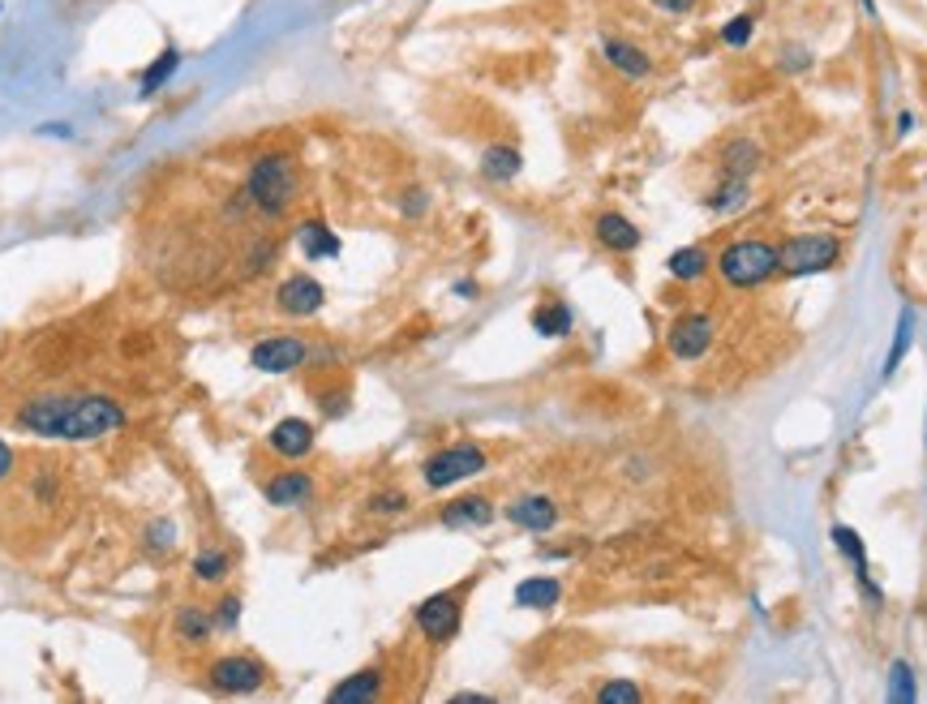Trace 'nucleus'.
<instances>
[{
    "mask_svg": "<svg viewBox=\"0 0 927 704\" xmlns=\"http://www.w3.org/2000/svg\"><path fill=\"white\" fill-rule=\"evenodd\" d=\"M309 498H314V477H309V473H301V469L280 473V477H271V482H267V502H271V507L292 511V507H305Z\"/></svg>",
    "mask_w": 927,
    "mask_h": 704,
    "instance_id": "412c9836",
    "label": "nucleus"
},
{
    "mask_svg": "<svg viewBox=\"0 0 927 704\" xmlns=\"http://www.w3.org/2000/svg\"><path fill=\"white\" fill-rule=\"evenodd\" d=\"M657 13H670V17H687V13H696L700 9V0H648Z\"/></svg>",
    "mask_w": 927,
    "mask_h": 704,
    "instance_id": "4c0bfd02",
    "label": "nucleus"
},
{
    "mask_svg": "<svg viewBox=\"0 0 927 704\" xmlns=\"http://www.w3.org/2000/svg\"><path fill=\"white\" fill-rule=\"evenodd\" d=\"M309 361V344L296 340V336H267L249 349V365L258 374H292Z\"/></svg>",
    "mask_w": 927,
    "mask_h": 704,
    "instance_id": "1a4fd4ad",
    "label": "nucleus"
},
{
    "mask_svg": "<svg viewBox=\"0 0 927 704\" xmlns=\"http://www.w3.org/2000/svg\"><path fill=\"white\" fill-rule=\"evenodd\" d=\"M296 190H301V177H296V163L284 150H271L263 159H254L249 177H245V198L249 207L267 219H280V215L296 203Z\"/></svg>",
    "mask_w": 927,
    "mask_h": 704,
    "instance_id": "f03ea898",
    "label": "nucleus"
},
{
    "mask_svg": "<svg viewBox=\"0 0 927 704\" xmlns=\"http://www.w3.org/2000/svg\"><path fill=\"white\" fill-rule=\"evenodd\" d=\"M747 198H752V181H743V177H721V185L709 194V211L734 215L747 207Z\"/></svg>",
    "mask_w": 927,
    "mask_h": 704,
    "instance_id": "393cba45",
    "label": "nucleus"
},
{
    "mask_svg": "<svg viewBox=\"0 0 927 704\" xmlns=\"http://www.w3.org/2000/svg\"><path fill=\"white\" fill-rule=\"evenodd\" d=\"M146 546H150V550H163V555H168V550L176 546V529H172L168 520H155V524L146 529Z\"/></svg>",
    "mask_w": 927,
    "mask_h": 704,
    "instance_id": "c9c22d12",
    "label": "nucleus"
},
{
    "mask_svg": "<svg viewBox=\"0 0 927 704\" xmlns=\"http://www.w3.org/2000/svg\"><path fill=\"white\" fill-rule=\"evenodd\" d=\"M296 250L309 258V263H322V258H340V236L322 223V219H301L296 223Z\"/></svg>",
    "mask_w": 927,
    "mask_h": 704,
    "instance_id": "dca6fc26",
    "label": "nucleus"
},
{
    "mask_svg": "<svg viewBox=\"0 0 927 704\" xmlns=\"http://www.w3.org/2000/svg\"><path fill=\"white\" fill-rule=\"evenodd\" d=\"M601 57H606V65H610V70L623 73V77H632V82L652 77V57L644 52L636 39H623V35H601Z\"/></svg>",
    "mask_w": 927,
    "mask_h": 704,
    "instance_id": "f8f14e48",
    "label": "nucleus"
},
{
    "mask_svg": "<svg viewBox=\"0 0 927 704\" xmlns=\"http://www.w3.org/2000/svg\"><path fill=\"white\" fill-rule=\"evenodd\" d=\"M833 546H838V555H846L851 567H855L858 575V588L871 597V606H880L885 597H880V588L871 584V575H867V550H863V537H858L851 524H833Z\"/></svg>",
    "mask_w": 927,
    "mask_h": 704,
    "instance_id": "a211bd4d",
    "label": "nucleus"
},
{
    "mask_svg": "<svg viewBox=\"0 0 927 704\" xmlns=\"http://www.w3.org/2000/svg\"><path fill=\"white\" fill-rule=\"evenodd\" d=\"M507 520L524 533H550L559 524V502L550 494H520L515 502H507Z\"/></svg>",
    "mask_w": 927,
    "mask_h": 704,
    "instance_id": "9b49d317",
    "label": "nucleus"
},
{
    "mask_svg": "<svg viewBox=\"0 0 927 704\" xmlns=\"http://www.w3.org/2000/svg\"><path fill=\"white\" fill-rule=\"evenodd\" d=\"M468 588V584H464ZM464 588H442V593H429L426 602L413 610L417 619V632L426 635L429 644H447L460 635V623H464Z\"/></svg>",
    "mask_w": 927,
    "mask_h": 704,
    "instance_id": "423d86ee",
    "label": "nucleus"
},
{
    "mask_svg": "<svg viewBox=\"0 0 927 704\" xmlns=\"http://www.w3.org/2000/svg\"><path fill=\"white\" fill-rule=\"evenodd\" d=\"M369 515H400V511H408V494L404 490H378L369 494Z\"/></svg>",
    "mask_w": 927,
    "mask_h": 704,
    "instance_id": "473e14b6",
    "label": "nucleus"
},
{
    "mask_svg": "<svg viewBox=\"0 0 927 704\" xmlns=\"http://www.w3.org/2000/svg\"><path fill=\"white\" fill-rule=\"evenodd\" d=\"M515 606L520 610H554L563 602V580L559 575H528L515 584Z\"/></svg>",
    "mask_w": 927,
    "mask_h": 704,
    "instance_id": "f3484780",
    "label": "nucleus"
},
{
    "mask_svg": "<svg viewBox=\"0 0 927 704\" xmlns=\"http://www.w3.org/2000/svg\"><path fill=\"white\" fill-rule=\"evenodd\" d=\"M13 425L35 438L95 442L125 425V409L112 396H39L13 413Z\"/></svg>",
    "mask_w": 927,
    "mask_h": 704,
    "instance_id": "f257e3e1",
    "label": "nucleus"
},
{
    "mask_svg": "<svg viewBox=\"0 0 927 704\" xmlns=\"http://www.w3.org/2000/svg\"><path fill=\"white\" fill-rule=\"evenodd\" d=\"M644 692L632 683V679H610L597 688V704H641Z\"/></svg>",
    "mask_w": 927,
    "mask_h": 704,
    "instance_id": "c756f323",
    "label": "nucleus"
},
{
    "mask_svg": "<svg viewBox=\"0 0 927 704\" xmlns=\"http://www.w3.org/2000/svg\"><path fill=\"white\" fill-rule=\"evenodd\" d=\"M267 679H271L267 666H263L258 657H249V653L219 657L211 670H207V683H211V692H219V696H249V692H258Z\"/></svg>",
    "mask_w": 927,
    "mask_h": 704,
    "instance_id": "0eeeda50",
    "label": "nucleus"
},
{
    "mask_svg": "<svg viewBox=\"0 0 927 704\" xmlns=\"http://www.w3.org/2000/svg\"><path fill=\"white\" fill-rule=\"evenodd\" d=\"M760 163H765L760 142L730 138L721 146V177H743V181H752V177L760 172Z\"/></svg>",
    "mask_w": 927,
    "mask_h": 704,
    "instance_id": "aec40b11",
    "label": "nucleus"
},
{
    "mask_svg": "<svg viewBox=\"0 0 927 704\" xmlns=\"http://www.w3.org/2000/svg\"><path fill=\"white\" fill-rule=\"evenodd\" d=\"M236 623H241V597L236 593H223L219 606H215V628L219 632H236Z\"/></svg>",
    "mask_w": 927,
    "mask_h": 704,
    "instance_id": "72a5a7b5",
    "label": "nucleus"
},
{
    "mask_svg": "<svg viewBox=\"0 0 927 704\" xmlns=\"http://www.w3.org/2000/svg\"><path fill=\"white\" fill-rule=\"evenodd\" d=\"M533 331L541 336V340H568L571 327H575V314H571L568 301H541L537 309H533Z\"/></svg>",
    "mask_w": 927,
    "mask_h": 704,
    "instance_id": "b1692460",
    "label": "nucleus"
},
{
    "mask_svg": "<svg viewBox=\"0 0 927 704\" xmlns=\"http://www.w3.org/2000/svg\"><path fill=\"white\" fill-rule=\"evenodd\" d=\"M455 296H477V283H455Z\"/></svg>",
    "mask_w": 927,
    "mask_h": 704,
    "instance_id": "a19ab883",
    "label": "nucleus"
},
{
    "mask_svg": "<svg viewBox=\"0 0 927 704\" xmlns=\"http://www.w3.org/2000/svg\"><path fill=\"white\" fill-rule=\"evenodd\" d=\"M495 502L486 498V494H464V498H455V502H447L442 511H438V520L447 524V529H486V524H495Z\"/></svg>",
    "mask_w": 927,
    "mask_h": 704,
    "instance_id": "2eb2a0df",
    "label": "nucleus"
},
{
    "mask_svg": "<svg viewBox=\"0 0 927 704\" xmlns=\"http://www.w3.org/2000/svg\"><path fill=\"white\" fill-rule=\"evenodd\" d=\"M915 696H919V688H915V670H911V661H893V666H889V701L911 704Z\"/></svg>",
    "mask_w": 927,
    "mask_h": 704,
    "instance_id": "c85d7f7f",
    "label": "nucleus"
},
{
    "mask_svg": "<svg viewBox=\"0 0 927 704\" xmlns=\"http://www.w3.org/2000/svg\"><path fill=\"white\" fill-rule=\"evenodd\" d=\"M176 70H181V52H176V48H163V52L143 70V77H138V95H143V99L159 95V86H163Z\"/></svg>",
    "mask_w": 927,
    "mask_h": 704,
    "instance_id": "a878e982",
    "label": "nucleus"
},
{
    "mask_svg": "<svg viewBox=\"0 0 927 704\" xmlns=\"http://www.w3.org/2000/svg\"><path fill=\"white\" fill-rule=\"evenodd\" d=\"M276 305H280V314H288V318H314L327 305V288L314 280V276L296 271V276H288L276 288Z\"/></svg>",
    "mask_w": 927,
    "mask_h": 704,
    "instance_id": "9d476101",
    "label": "nucleus"
},
{
    "mask_svg": "<svg viewBox=\"0 0 927 704\" xmlns=\"http://www.w3.org/2000/svg\"><path fill=\"white\" fill-rule=\"evenodd\" d=\"M593 236H597V245H606L610 254H636L641 250V228L627 219L623 211H601L597 215V223H593Z\"/></svg>",
    "mask_w": 927,
    "mask_h": 704,
    "instance_id": "ddd939ff",
    "label": "nucleus"
},
{
    "mask_svg": "<svg viewBox=\"0 0 927 704\" xmlns=\"http://www.w3.org/2000/svg\"><path fill=\"white\" fill-rule=\"evenodd\" d=\"M194 575L207 580V584L223 580V575H228V555H223V550H198V555H194Z\"/></svg>",
    "mask_w": 927,
    "mask_h": 704,
    "instance_id": "2f4dec72",
    "label": "nucleus"
},
{
    "mask_svg": "<svg viewBox=\"0 0 927 704\" xmlns=\"http://www.w3.org/2000/svg\"><path fill=\"white\" fill-rule=\"evenodd\" d=\"M382 696V666H365L357 675H349L344 683L331 688V704H369Z\"/></svg>",
    "mask_w": 927,
    "mask_h": 704,
    "instance_id": "6ab92c4d",
    "label": "nucleus"
},
{
    "mask_svg": "<svg viewBox=\"0 0 927 704\" xmlns=\"http://www.w3.org/2000/svg\"><path fill=\"white\" fill-rule=\"evenodd\" d=\"M713 271L730 283V288H765L769 280L782 276V258H778V245H773V241L743 236V241H730V245L717 254Z\"/></svg>",
    "mask_w": 927,
    "mask_h": 704,
    "instance_id": "7ed1b4c3",
    "label": "nucleus"
},
{
    "mask_svg": "<svg viewBox=\"0 0 927 704\" xmlns=\"http://www.w3.org/2000/svg\"><path fill=\"white\" fill-rule=\"evenodd\" d=\"M863 4H867V9H871V0H863Z\"/></svg>",
    "mask_w": 927,
    "mask_h": 704,
    "instance_id": "79ce46f5",
    "label": "nucleus"
},
{
    "mask_svg": "<svg viewBox=\"0 0 927 704\" xmlns=\"http://www.w3.org/2000/svg\"><path fill=\"white\" fill-rule=\"evenodd\" d=\"M778 70L782 73H807L812 70V52H807V48H798V44H785L782 52H778Z\"/></svg>",
    "mask_w": 927,
    "mask_h": 704,
    "instance_id": "f704fd0d",
    "label": "nucleus"
},
{
    "mask_svg": "<svg viewBox=\"0 0 927 704\" xmlns=\"http://www.w3.org/2000/svg\"><path fill=\"white\" fill-rule=\"evenodd\" d=\"M666 271H670V280L674 283H700L709 271H713V258H709V250H700V245H683V250H674V254L666 258Z\"/></svg>",
    "mask_w": 927,
    "mask_h": 704,
    "instance_id": "4be33fe9",
    "label": "nucleus"
},
{
    "mask_svg": "<svg viewBox=\"0 0 927 704\" xmlns=\"http://www.w3.org/2000/svg\"><path fill=\"white\" fill-rule=\"evenodd\" d=\"M911 336H915V314L911 309H902V323H898V340H893V349H889V361H885V378L902 365V356L911 349Z\"/></svg>",
    "mask_w": 927,
    "mask_h": 704,
    "instance_id": "7c9ffc66",
    "label": "nucleus"
},
{
    "mask_svg": "<svg viewBox=\"0 0 927 704\" xmlns=\"http://www.w3.org/2000/svg\"><path fill=\"white\" fill-rule=\"evenodd\" d=\"M400 211L408 215V219H422L429 211V194L417 185V190H404V198H400Z\"/></svg>",
    "mask_w": 927,
    "mask_h": 704,
    "instance_id": "e433bc0d",
    "label": "nucleus"
},
{
    "mask_svg": "<svg viewBox=\"0 0 927 704\" xmlns=\"http://www.w3.org/2000/svg\"><path fill=\"white\" fill-rule=\"evenodd\" d=\"M455 704H486L490 696H481V692H460V696H451Z\"/></svg>",
    "mask_w": 927,
    "mask_h": 704,
    "instance_id": "ea45409f",
    "label": "nucleus"
},
{
    "mask_svg": "<svg viewBox=\"0 0 927 704\" xmlns=\"http://www.w3.org/2000/svg\"><path fill=\"white\" fill-rule=\"evenodd\" d=\"M486 464H490V456L477 442H451V447L434 451L426 464H422V482H426L429 490H451V486L486 473Z\"/></svg>",
    "mask_w": 927,
    "mask_h": 704,
    "instance_id": "39448f33",
    "label": "nucleus"
},
{
    "mask_svg": "<svg viewBox=\"0 0 927 704\" xmlns=\"http://www.w3.org/2000/svg\"><path fill=\"white\" fill-rule=\"evenodd\" d=\"M13 464H17V456H13V447L0 438V482H9V473H13Z\"/></svg>",
    "mask_w": 927,
    "mask_h": 704,
    "instance_id": "58836bf2",
    "label": "nucleus"
},
{
    "mask_svg": "<svg viewBox=\"0 0 927 704\" xmlns=\"http://www.w3.org/2000/svg\"><path fill=\"white\" fill-rule=\"evenodd\" d=\"M756 26H760V17H756V13H734V17L717 31V39H721L725 48H747V44L756 39Z\"/></svg>",
    "mask_w": 927,
    "mask_h": 704,
    "instance_id": "cd10ccee",
    "label": "nucleus"
},
{
    "mask_svg": "<svg viewBox=\"0 0 927 704\" xmlns=\"http://www.w3.org/2000/svg\"><path fill=\"white\" fill-rule=\"evenodd\" d=\"M520 172H524V155H520L515 146L495 142V146H486V150H481V177H486V181L507 185V181H515Z\"/></svg>",
    "mask_w": 927,
    "mask_h": 704,
    "instance_id": "5701e85b",
    "label": "nucleus"
},
{
    "mask_svg": "<svg viewBox=\"0 0 927 704\" xmlns=\"http://www.w3.org/2000/svg\"><path fill=\"white\" fill-rule=\"evenodd\" d=\"M267 447H271L280 460H305V456L314 451V425L301 422V417H284V422L271 425Z\"/></svg>",
    "mask_w": 927,
    "mask_h": 704,
    "instance_id": "4468645a",
    "label": "nucleus"
},
{
    "mask_svg": "<svg viewBox=\"0 0 927 704\" xmlns=\"http://www.w3.org/2000/svg\"><path fill=\"white\" fill-rule=\"evenodd\" d=\"M717 340V323L709 314H700V309H687V314H679L674 323H670V331H666V349L674 361H700L705 352L713 349Z\"/></svg>",
    "mask_w": 927,
    "mask_h": 704,
    "instance_id": "6e6552de",
    "label": "nucleus"
},
{
    "mask_svg": "<svg viewBox=\"0 0 927 704\" xmlns=\"http://www.w3.org/2000/svg\"><path fill=\"white\" fill-rule=\"evenodd\" d=\"M215 632V615H207L203 606H181L176 610V635L185 644H207Z\"/></svg>",
    "mask_w": 927,
    "mask_h": 704,
    "instance_id": "bb28decb",
    "label": "nucleus"
},
{
    "mask_svg": "<svg viewBox=\"0 0 927 704\" xmlns=\"http://www.w3.org/2000/svg\"><path fill=\"white\" fill-rule=\"evenodd\" d=\"M778 258H782V276H820L829 267H838L842 258V241L833 232H798L778 245Z\"/></svg>",
    "mask_w": 927,
    "mask_h": 704,
    "instance_id": "20e7f679",
    "label": "nucleus"
}]
</instances>
